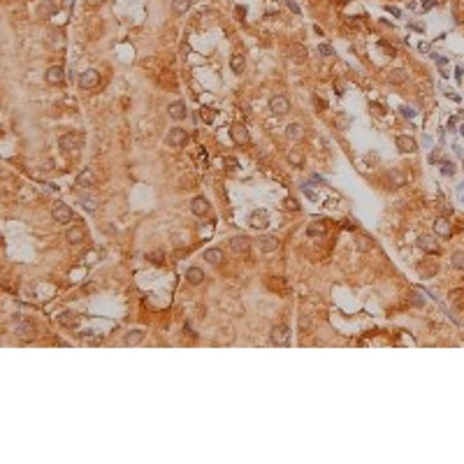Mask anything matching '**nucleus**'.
Returning a JSON list of instances; mask_svg holds the SVG:
<instances>
[{"label": "nucleus", "instance_id": "nucleus-1", "mask_svg": "<svg viewBox=\"0 0 464 464\" xmlns=\"http://www.w3.org/2000/svg\"><path fill=\"white\" fill-rule=\"evenodd\" d=\"M58 147H61L65 153L81 151L84 149V135H81V132H65V135H61V140H58Z\"/></svg>", "mask_w": 464, "mask_h": 464}, {"label": "nucleus", "instance_id": "nucleus-2", "mask_svg": "<svg viewBox=\"0 0 464 464\" xmlns=\"http://www.w3.org/2000/svg\"><path fill=\"white\" fill-rule=\"evenodd\" d=\"M269 342H271V346H288L290 343V327L286 323L274 325L271 332H269Z\"/></svg>", "mask_w": 464, "mask_h": 464}, {"label": "nucleus", "instance_id": "nucleus-3", "mask_svg": "<svg viewBox=\"0 0 464 464\" xmlns=\"http://www.w3.org/2000/svg\"><path fill=\"white\" fill-rule=\"evenodd\" d=\"M415 271L420 279H434L439 274V263L434 258H425V260H418L415 263Z\"/></svg>", "mask_w": 464, "mask_h": 464}, {"label": "nucleus", "instance_id": "nucleus-4", "mask_svg": "<svg viewBox=\"0 0 464 464\" xmlns=\"http://www.w3.org/2000/svg\"><path fill=\"white\" fill-rule=\"evenodd\" d=\"M14 334H17L21 342H30V339L37 337V327H35V323H30V320H19L17 327H14Z\"/></svg>", "mask_w": 464, "mask_h": 464}, {"label": "nucleus", "instance_id": "nucleus-5", "mask_svg": "<svg viewBox=\"0 0 464 464\" xmlns=\"http://www.w3.org/2000/svg\"><path fill=\"white\" fill-rule=\"evenodd\" d=\"M93 186H96V172L91 167H84L77 174V179H74V188L77 191H86V188H93Z\"/></svg>", "mask_w": 464, "mask_h": 464}, {"label": "nucleus", "instance_id": "nucleus-6", "mask_svg": "<svg viewBox=\"0 0 464 464\" xmlns=\"http://www.w3.org/2000/svg\"><path fill=\"white\" fill-rule=\"evenodd\" d=\"M432 230H434V235L441 237V239H448V237L453 235V223L448 220V214H441V216L432 223Z\"/></svg>", "mask_w": 464, "mask_h": 464}, {"label": "nucleus", "instance_id": "nucleus-7", "mask_svg": "<svg viewBox=\"0 0 464 464\" xmlns=\"http://www.w3.org/2000/svg\"><path fill=\"white\" fill-rule=\"evenodd\" d=\"M79 86L84 88V91H93V88H98L100 86V72L98 70H86V72H81L79 74Z\"/></svg>", "mask_w": 464, "mask_h": 464}, {"label": "nucleus", "instance_id": "nucleus-8", "mask_svg": "<svg viewBox=\"0 0 464 464\" xmlns=\"http://www.w3.org/2000/svg\"><path fill=\"white\" fill-rule=\"evenodd\" d=\"M269 112L274 116H286L290 112V100L286 96H274L269 98Z\"/></svg>", "mask_w": 464, "mask_h": 464}, {"label": "nucleus", "instance_id": "nucleus-9", "mask_svg": "<svg viewBox=\"0 0 464 464\" xmlns=\"http://www.w3.org/2000/svg\"><path fill=\"white\" fill-rule=\"evenodd\" d=\"M186 142H188V132L184 128H172V130L167 132V147L181 149V147H186Z\"/></svg>", "mask_w": 464, "mask_h": 464}, {"label": "nucleus", "instance_id": "nucleus-10", "mask_svg": "<svg viewBox=\"0 0 464 464\" xmlns=\"http://www.w3.org/2000/svg\"><path fill=\"white\" fill-rule=\"evenodd\" d=\"M415 246L427 255H437L439 251H441V248H439V242H434V237L432 235H420L418 239H415Z\"/></svg>", "mask_w": 464, "mask_h": 464}, {"label": "nucleus", "instance_id": "nucleus-11", "mask_svg": "<svg viewBox=\"0 0 464 464\" xmlns=\"http://www.w3.org/2000/svg\"><path fill=\"white\" fill-rule=\"evenodd\" d=\"M65 242L72 246H81L86 242V230L84 225H72V228L65 230Z\"/></svg>", "mask_w": 464, "mask_h": 464}, {"label": "nucleus", "instance_id": "nucleus-12", "mask_svg": "<svg viewBox=\"0 0 464 464\" xmlns=\"http://www.w3.org/2000/svg\"><path fill=\"white\" fill-rule=\"evenodd\" d=\"M248 248H251V239L246 235H235L232 239H230V251L237 255H246L248 253Z\"/></svg>", "mask_w": 464, "mask_h": 464}, {"label": "nucleus", "instance_id": "nucleus-13", "mask_svg": "<svg viewBox=\"0 0 464 464\" xmlns=\"http://www.w3.org/2000/svg\"><path fill=\"white\" fill-rule=\"evenodd\" d=\"M230 137H232V142H235V144H239V147H246V144L251 142L248 130H246L244 123H235V125L230 128Z\"/></svg>", "mask_w": 464, "mask_h": 464}, {"label": "nucleus", "instance_id": "nucleus-14", "mask_svg": "<svg viewBox=\"0 0 464 464\" xmlns=\"http://www.w3.org/2000/svg\"><path fill=\"white\" fill-rule=\"evenodd\" d=\"M51 216H53V220H56V223H70V220L74 219V211H72L70 207H68V204H63V202H58V204L53 207Z\"/></svg>", "mask_w": 464, "mask_h": 464}, {"label": "nucleus", "instance_id": "nucleus-15", "mask_svg": "<svg viewBox=\"0 0 464 464\" xmlns=\"http://www.w3.org/2000/svg\"><path fill=\"white\" fill-rule=\"evenodd\" d=\"M47 47L49 49H63L65 47V33L61 28H53V30L47 33Z\"/></svg>", "mask_w": 464, "mask_h": 464}, {"label": "nucleus", "instance_id": "nucleus-16", "mask_svg": "<svg viewBox=\"0 0 464 464\" xmlns=\"http://www.w3.org/2000/svg\"><path fill=\"white\" fill-rule=\"evenodd\" d=\"M394 144H397V149L402 151V153H415L418 151V142L413 140L411 135H399L394 140Z\"/></svg>", "mask_w": 464, "mask_h": 464}, {"label": "nucleus", "instance_id": "nucleus-17", "mask_svg": "<svg viewBox=\"0 0 464 464\" xmlns=\"http://www.w3.org/2000/svg\"><path fill=\"white\" fill-rule=\"evenodd\" d=\"M258 246H260V251H263V253H274V251H279V237H274V235H260V239H258Z\"/></svg>", "mask_w": 464, "mask_h": 464}, {"label": "nucleus", "instance_id": "nucleus-18", "mask_svg": "<svg viewBox=\"0 0 464 464\" xmlns=\"http://www.w3.org/2000/svg\"><path fill=\"white\" fill-rule=\"evenodd\" d=\"M63 79H65V72H63L61 65H51L49 70L44 72V81H47V84H51V86L63 84Z\"/></svg>", "mask_w": 464, "mask_h": 464}, {"label": "nucleus", "instance_id": "nucleus-19", "mask_svg": "<svg viewBox=\"0 0 464 464\" xmlns=\"http://www.w3.org/2000/svg\"><path fill=\"white\" fill-rule=\"evenodd\" d=\"M406 81H409V70L394 68V70L388 72V84H390V86H402V84H406Z\"/></svg>", "mask_w": 464, "mask_h": 464}, {"label": "nucleus", "instance_id": "nucleus-20", "mask_svg": "<svg viewBox=\"0 0 464 464\" xmlns=\"http://www.w3.org/2000/svg\"><path fill=\"white\" fill-rule=\"evenodd\" d=\"M409 184V174H404L402 170H390L388 174V188H402Z\"/></svg>", "mask_w": 464, "mask_h": 464}, {"label": "nucleus", "instance_id": "nucleus-21", "mask_svg": "<svg viewBox=\"0 0 464 464\" xmlns=\"http://www.w3.org/2000/svg\"><path fill=\"white\" fill-rule=\"evenodd\" d=\"M211 209V204L207 197H202V195H197V197H193V202H191V211H193L195 216H207Z\"/></svg>", "mask_w": 464, "mask_h": 464}, {"label": "nucleus", "instance_id": "nucleus-22", "mask_svg": "<svg viewBox=\"0 0 464 464\" xmlns=\"http://www.w3.org/2000/svg\"><path fill=\"white\" fill-rule=\"evenodd\" d=\"M248 223H251V228H255V230H265L269 225V216H267V211H253Z\"/></svg>", "mask_w": 464, "mask_h": 464}, {"label": "nucleus", "instance_id": "nucleus-23", "mask_svg": "<svg viewBox=\"0 0 464 464\" xmlns=\"http://www.w3.org/2000/svg\"><path fill=\"white\" fill-rule=\"evenodd\" d=\"M167 114H170V119H174V121H181V119H186V114H188V109H186L184 102H170L167 105Z\"/></svg>", "mask_w": 464, "mask_h": 464}, {"label": "nucleus", "instance_id": "nucleus-24", "mask_svg": "<svg viewBox=\"0 0 464 464\" xmlns=\"http://www.w3.org/2000/svg\"><path fill=\"white\" fill-rule=\"evenodd\" d=\"M304 135H307V132H304V125H302V123H297V121L290 123L288 128H286V137H288L290 142H299Z\"/></svg>", "mask_w": 464, "mask_h": 464}, {"label": "nucleus", "instance_id": "nucleus-25", "mask_svg": "<svg viewBox=\"0 0 464 464\" xmlns=\"http://www.w3.org/2000/svg\"><path fill=\"white\" fill-rule=\"evenodd\" d=\"M327 220H314V223H309L307 228V235L309 237H325L327 235Z\"/></svg>", "mask_w": 464, "mask_h": 464}, {"label": "nucleus", "instance_id": "nucleus-26", "mask_svg": "<svg viewBox=\"0 0 464 464\" xmlns=\"http://www.w3.org/2000/svg\"><path fill=\"white\" fill-rule=\"evenodd\" d=\"M58 323L63 325V327H70V330H74L79 325V316L74 314V311H63L61 316H58Z\"/></svg>", "mask_w": 464, "mask_h": 464}, {"label": "nucleus", "instance_id": "nucleus-27", "mask_svg": "<svg viewBox=\"0 0 464 464\" xmlns=\"http://www.w3.org/2000/svg\"><path fill=\"white\" fill-rule=\"evenodd\" d=\"M186 281H188L191 286H200L202 281H204V271H202L200 267H188V269H186Z\"/></svg>", "mask_w": 464, "mask_h": 464}, {"label": "nucleus", "instance_id": "nucleus-28", "mask_svg": "<svg viewBox=\"0 0 464 464\" xmlns=\"http://www.w3.org/2000/svg\"><path fill=\"white\" fill-rule=\"evenodd\" d=\"M204 260H207L209 265H220L223 260H225V255H223L220 248L214 246V248H207V251H204Z\"/></svg>", "mask_w": 464, "mask_h": 464}, {"label": "nucleus", "instance_id": "nucleus-29", "mask_svg": "<svg viewBox=\"0 0 464 464\" xmlns=\"http://www.w3.org/2000/svg\"><path fill=\"white\" fill-rule=\"evenodd\" d=\"M288 53H290V58H293V61H297V63L307 61V49H304V44H290Z\"/></svg>", "mask_w": 464, "mask_h": 464}, {"label": "nucleus", "instance_id": "nucleus-30", "mask_svg": "<svg viewBox=\"0 0 464 464\" xmlns=\"http://www.w3.org/2000/svg\"><path fill=\"white\" fill-rule=\"evenodd\" d=\"M144 342V332L142 330H130V332L123 337V343L125 346H137V343Z\"/></svg>", "mask_w": 464, "mask_h": 464}, {"label": "nucleus", "instance_id": "nucleus-31", "mask_svg": "<svg viewBox=\"0 0 464 464\" xmlns=\"http://www.w3.org/2000/svg\"><path fill=\"white\" fill-rule=\"evenodd\" d=\"M355 248H358L360 253H367V251H371V248H374V242H371L367 235H360L358 239H355Z\"/></svg>", "mask_w": 464, "mask_h": 464}, {"label": "nucleus", "instance_id": "nucleus-32", "mask_svg": "<svg viewBox=\"0 0 464 464\" xmlns=\"http://www.w3.org/2000/svg\"><path fill=\"white\" fill-rule=\"evenodd\" d=\"M230 68H232V72H235V74H242V72H244V68H246L244 56H242V53H235V56L230 58Z\"/></svg>", "mask_w": 464, "mask_h": 464}, {"label": "nucleus", "instance_id": "nucleus-33", "mask_svg": "<svg viewBox=\"0 0 464 464\" xmlns=\"http://www.w3.org/2000/svg\"><path fill=\"white\" fill-rule=\"evenodd\" d=\"M288 163L293 167H302L304 165V153H302L299 149H290L288 151Z\"/></svg>", "mask_w": 464, "mask_h": 464}, {"label": "nucleus", "instance_id": "nucleus-34", "mask_svg": "<svg viewBox=\"0 0 464 464\" xmlns=\"http://www.w3.org/2000/svg\"><path fill=\"white\" fill-rule=\"evenodd\" d=\"M191 9V0H172V12L174 14H186Z\"/></svg>", "mask_w": 464, "mask_h": 464}, {"label": "nucleus", "instance_id": "nucleus-35", "mask_svg": "<svg viewBox=\"0 0 464 464\" xmlns=\"http://www.w3.org/2000/svg\"><path fill=\"white\" fill-rule=\"evenodd\" d=\"M450 265L457 271H464V251H455V253L450 255Z\"/></svg>", "mask_w": 464, "mask_h": 464}, {"label": "nucleus", "instance_id": "nucleus-36", "mask_svg": "<svg viewBox=\"0 0 464 464\" xmlns=\"http://www.w3.org/2000/svg\"><path fill=\"white\" fill-rule=\"evenodd\" d=\"M53 12H56V0H44L42 7H40V14H42V17H49Z\"/></svg>", "mask_w": 464, "mask_h": 464}, {"label": "nucleus", "instance_id": "nucleus-37", "mask_svg": "<svg viewBox=\"0 0 464 464\" xmlns=\"http://www.w3.org/2000/svg\"><path fill=\"white\" fill-rule=\"evenodd\" d=\"M81 207H84L86 211H96L98 209V200L96 197H91V195H84V197H81Z\"/></svg>", "mask_w": 464, "mask_h": 464}, {"label": "nucleus", "instance_id": "nucleus-38", "mask_svg": "<svg viewBox=\"0 0 464 464\" xmlns=\"http://www.w3.org/2000/svg\"><path fill=\"white\" fill-rule=\"evenodd\" d=\"M147 260H151L153 265H163L165 263V253L163 251H151V253H147Z\"/></svg>", "mask_w": 464, "mask_h": 464}, {"label": "nucleus", "instance_id": "nucleus-39", "mask_svg": "<svg viewBox=\"0 0 464 464\" xmlns=\"http://www.w3.org/2000/svg\"><path fill=\"white\" fill-rule=\"evenodd\" d=\"M283 204H286V209H288V211H299V204H297V200H295V197H286V200H283Z\"/></svg>", "mask_w": 464, "mask_h": 464}, {"label": "nucleus", "instance_id": "nucleus-40", "mask_svg": "<svg viewBox=\"0 0 464 464\" xmlns=\"http://www.w3.org/2000/svg\"><path fill=\"white\" fill-rule=\"evenodd\" d=\"M399 112H402V114L406 116V119H415V114H418V112H415L413 107H406V105H404V107H399Z\"/></svg>", "mask_w": 464, "mask_h": 464}, {"label": "nucleus", "instance_id": "nucleus-41", "mask_svg": "<svg viewBox=\"0 0 464 464\" xmlns=\"http://www.w3.org/2000/svg\"><path fill=\"white\" fill-rule=\"evenodd\" d=\"M318 53H323V56H334V49L330 47V44H320V47H318Z\"/></svg>", "mask_w": 464, "mask_h": 464}, {"label": "nucleus", "instance_id": "nucleus-42", "mask_svg": "<svg viewBox=\"0 0 464 464\" xmlns=\"http://www.w3.org/2000/svg\"><path fill=\"white\" fill-rule=\"evenodd\" d=\"M223 165H228L230 170H232V167H237V158H232V156H225V158H223Z\"/></svg>", "mask_w": 464, "mask_h": 464}, {"label": "nucleus", "instance_id": "nucleus-43", "mask_svg": "<svg viewBox=\"0 0 464 464\" xmlns=\"http://www.w3.org/2000/svg\"><path fill=\"white\" fill-rule=\"evenodd\" d=\"M105 2H107V0H88V5H91V7H100V5H105Z\"/></svg>", "mask_w": 464, "mask_h": 464}, {"label": "nucleus", "instance_id": "nucleus-44", "mask_svg": "<svg viewBox=\"0 0 464 464\" xmlns=\"http://www.w3.org/2000/svg\"><path fill=\"white\" fill-rule=\"evenodd\" d=\"M202 119H204V121H211V114H209V109H202Z\"/></svg>", "mask_w": 464, "mask_h": 464}, {"label": "nucleus", "instance_id": "nucleus-45", "mask_svg": "<svg viewBox=\"0 0 464 464\" xmlns=\"http://www.w3.org/2000/svg\"><path fill=\"white\" fill-rule=\"evenodd\" d=\"M422 7H425V9H429V7H434V0H425V2H422Z\"/></svg>", "mask_w": 464, "mask_h": 464}, {"label": "nucleus", "instance_id": "nucleus-46", "mask_svg": "<svg viewBox=\"0 0 464 464\" xmlns=\"http://www.w3.org/2000/svg\"><path fill=\"white\" fill-rule=\"evenodd\" d=\"M288 5H290V9H293V12H297V14H299V7L293 2V0H288Z\"/></svg>", "mask_w": 464, "mask_h": 464}]
</instances>
